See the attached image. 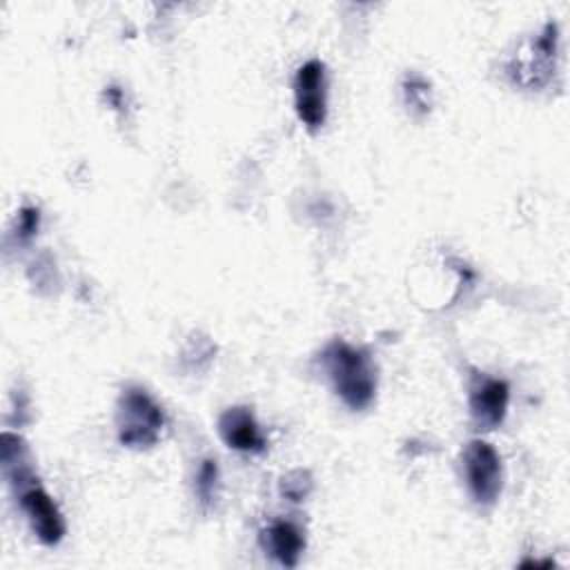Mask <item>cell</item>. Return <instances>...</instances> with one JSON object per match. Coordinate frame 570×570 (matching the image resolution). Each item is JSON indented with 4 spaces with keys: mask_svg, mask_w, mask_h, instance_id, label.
<instances>
[{
    "mask_svg": "<svg viewBox=\"0 0 570 570\" xmlns=\"http://www.w3.org/2000/svg\"><path fill=\"white\" fill-rule=\"evenodd\" d=\"M218 434L232 450H238V452L258 454L267 445L254 414L243 405L229 407L220 414Z\"/></svg>",
    "mask_w": 570,
    "mask_h": 570,
    "instance_id": "cell-7",
    "label": "cell"
},
{
    "mask_svg": "<svg viewBox=\"0 0 570 570\" xmlns=\"http://www.w3.org/2000/svg\"><path fill=\"white\" fill-rule=\"evenodd\" d=\"M294 107L301 122L316 131L327 116V78L321 60H307L294 76Z\"/></svg>",
    "mask_w": 570,
    "mask_h": 570,
    "instance_id": "cell-4",
    "label": "cell"
},
{
    "mask_svg": "<svg viewBox=\"0 0 570 570\" xmlns=\"http://www.w3.org/2000/svg\"><path fill=\"white\" fill-rule=\"evenodd\" d=\"M216 488H218V465L214 459H205L198 465L196 472V494L200 503L207 508L216 499Z\"/></svg>",
    "mask_w": 570,
    "mask_h": 570,
    "instance_id": "cell-10",
    "label": "cell"
},
{
    "mask_svg": "<svg viewBox=\"0 0 570 570\" xmlns=\"http://www.w3.org/2000/svg\"><path fill=\"white\" fill-rule=\"evenodd\" d=\"M321 363L334 392L347 407L365 410L372 403L376 392V370L363 350L336 338L323 350Z\"/></svg>",
    "mask_w": 570,
    "mask_h": 570,
    "instance_id": "cell-1",
    "label": "cell"
},
{
    "mask_svg": "<svg viewBox=\"0 0 570 570\" xmlns=\"http://www.w3.org/2000/svg\"><path fill=\"white\" fill-rule=\"evenodd\" d=\"M510 401V387L503 379H492L488 374H474L470 381L468 403L470 416L476 430H494L503 419Z\"/></svg>",
    "mask_w": 570,
    "mask_h": 570,
    "instance_id": "cell-5",
    "label": "cell"
},
{
    "mask_svg": "<svg viewBox=\"0 0 570 570\" xmlns=\"http://www.w3.org/2000/svg\"><path fill=\"white\" fill-rule=\"evenodd\" d=\"M116 428L118 441L131 450H147L158 443L165 416L160 405L138 385L122 390L116 405Z\"/></svg>",
    "mask_w": 570,
    "mask_h": 570,
    "instance_id": "cell-2",
    "label": "cell"
},
{
    "mask_svg": "<svg viewBox=\"0 0 570 570\" xmlns=\"http://www.w3.org/2000/svg\"><path fill=\"white\" fill-rule=\"evenodd\" d=\"M20 508L24 510L33 534L45 546L60 543V539L65 537V519L53 499L38 483L31 481L27 488H22Z\"/></svg>",
    "mask_w": 570,
    "mask_h": 570,
    "instance_id": "cell-6",
    "label": "cell"
},
{
    "mask_svg": "<svg viewBox=\"0 0 570 570\" xmlns=\"http://www.w3.org/2000/svg\"><path fill=\"white\" fill-rule=\"evenodd\" d=\"M261 546L281 566L294 568L305 550V537L296 523L276 519L267 528L261 530Z\"/></svg>",
    "mask_w": 570,
    "mask_h": 570,
    "instance_id": "cell-8",
    "label": "cell"
},
{
    "mask_svg": "<svg viewBox=\"0 0 570 570\" xmlns=\"http://www.w3.org/2000/svg\"><path fill=\"white\" fill-rule=\"evenodd\" d=\"M463 472L474 503L490 508L497 503L503 485V465L499 452L481 439H474L463 450Z\"/></svg>",
    "mask_w": 570,
    "mask_h": 570,
    "instance_id": "cell-3",
    "label": "cell"
},
{
    "mask_svg": "<svg viewBox=\"0 0 570 570\" xmlns=\"http://www.w3.org/2000/svg\"><path fill=\"white\" fill-rule=\"evenodd\" d=\"M38 229V209L36 207H24L20 212V223H18V236L29 238Z\"/></svg>",
    "mask_w": 570,
    "mask_h": 570,
    "instance_id": "cell-13",
    "label": "cell"
},
{
    "mask_svg": "<svg viewBox=\"0 0 570 570\" xmlns=\"http://www.w3.org/2000/svg\"><path fill=\"white\" fill-rule=\"evenodd\" d=\"M554 56H557V24H546V29L539 33V38L534 40V47H532V58L528 60V65L523 67H517L514 73V80L519 82L523 73H528L530 78L525 80V85H543L548 78H550V71H552V62H554Z\"/></svg>",
    "mask_w": 570,
    "mask_h": 570,
    "instance_id": "cell-9",
    "label": "cell"
},
{
    "mask_svg": "<svg viewBox=\"0 0 570 570\" xmlns=\"http://www.w3.org/2000/svg\"><path fill=\"white\" fill-rule=\"evenodd\" d=\"M312 492V476L305 470H294L281 479V494L289 501H303Z\"/></svg>",
    "mask_w": 570,
    "mask_h": 570,
    "instance_id": "cell-12",
    "label": "cell"
},
{
    "mask_svg": "<svg viewBox=\"0 0 570 570\" xmlns=\"http://www.w3.org/2000/svg\"><path fill=\"white\" fill-rule=\"evenodd\" d=\"M403 94H405L407 107H412L419 114L430 111V85L425 82V78L416 73L407 76L403 82Z\"/></svg>",
    "mask_w": 570,
    "mask_h": 570,
    "instance_id": "cell-11",
    "label": "cell"
}]
</instances>
